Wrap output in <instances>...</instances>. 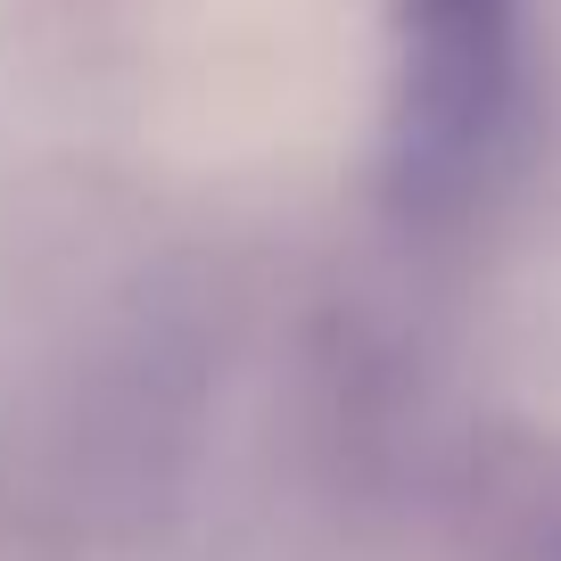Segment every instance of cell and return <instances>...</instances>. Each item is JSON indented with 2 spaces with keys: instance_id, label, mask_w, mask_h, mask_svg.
Returning a JSON list of instances; mask_svg holds the SVG:
<instances>
[{
  "instance_id": "cell-1",
  "label": "cell",
  "mask_w": 561,
  "mask_h": 561,
  "mask_svg": "<svg viewBox=\"0 0 561 561\" xmlns=\"http://www.w3.org/2000/svg\"><path fill=\"white\" fill-rule=\"evenodd\" d=\"M520 0H404L388 182L413 215H446L479 191L512 116Z\"/></svg>"
}]
</instances>
